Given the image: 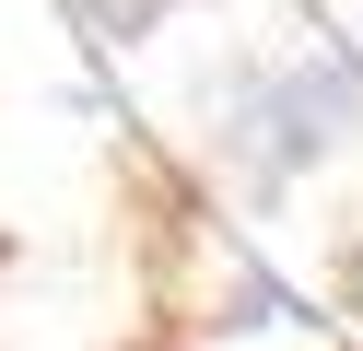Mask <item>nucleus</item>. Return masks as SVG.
<instances>
[{"mask_svg":"<svg viewBox=\"0 0 363 351\" xmlns=\"http://www.w3.org/2000/svg\"><path fill=\"white\" fill-rule=\"evenodd\" d=\"M352 293H363V246H352Z\"/></svg>","mask_w":363,"mask_h":351,"instance_id":"7ed1b4c3","label":"nucleus"},{"mask_svg":"<svg viewBox=\"0 0 363 351\" xmlns=\"http://www.w3.org/2000/svg\"><path fill=\"white\" fill-rule=\"evenodd\" d=\"M223 129H235L269 176H281V164H316V152L352 140V70H340V59H293V70H269Z\"/></svg>","mask_w":363,"mask_h":351,"instance_id":"f257e3e1","label":"nucleus"},{"mask_svg":"<svg viewBox=\"0 0 363 351\" xmlns=\"http://www.w3.org/2000/svg\"><path fill=\"white\" fill-rule=\"evenodd\" d=\"M82 23H94V35H152V23L176 12V0H71Z\"/></svg>","mask_w":363,"mask_h":351,"instance_id":"f03ea898","label":"nucleus"}]
</instances>
